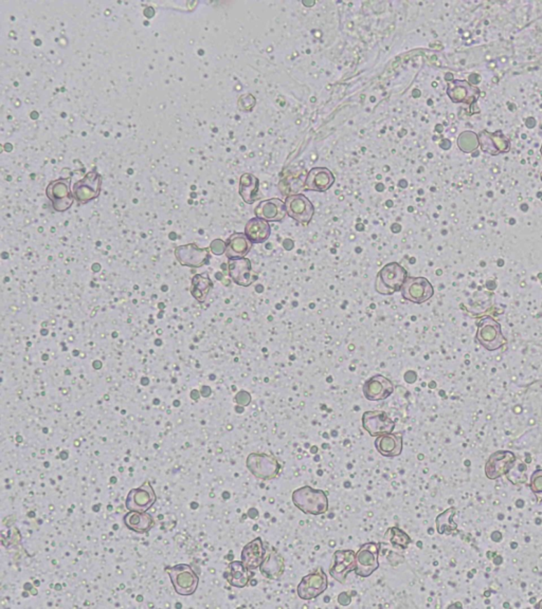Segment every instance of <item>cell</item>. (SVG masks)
Segmentation results:
<instances>
[{
  "label": "cell",
  "instance_id": "cell-1",
  "mask_svg": "<svg viewBox=\"0 0 542 609\" xmlns=\"http://www.w3.org/2000/svg\"><path fill=\"white\" fill-rule=\"evenodd\" d=\"M292 504L305 514L321 515L329 510V498L323 490L305 486L294 490Z\"/></svg>",
  "mask_w": 542,
  "mask_h": 609
},
{
  "label": "cell",
  "instance_id": "cell-2",
  "mask_svg": "<svg viewBox=\"0 0 542 609\" xmlns=\"http://www.w3.org/2000/svg\"><path fill=\"white\" fill-rule=\"evenodd\" d=\"M408 278L406 269L398 263H390L378 272L375 280V290L379 294L392 295L402 290V285Z\"/></svg>",
  "mask_w": 542,
  "mask_h": 609
},
{
  "label": "cell",
  "instance_id": "cell-3",
  "mask_svg": "<svg viewBox=\"0 0 542 609\" xmlns=\"http://www.w3.org/2000/svg\"><path fill=\"white\" fill-rule=\"evenodd\" d=\"M246 465L255 477L262 480L275 479L281 471L278 459L266 453H251L247 457Z\"/></svg>",
  "mask_w": 542,
  "mask_h": 609
},
{
  "label": "cell",
  "instance_id": "cell-4",
  "mask_svg": "<svg viewBox=\"0 0 542 609\" xmlns=\"http://www.w3.org/2000/svg\"><path fill=\"white\" fill-rule=\"evenodd\" d=\"M475 338L486 350L495 351L506 343L502 334L501 325L492 317H484L477 325Z\"/></svg>",
  "mask_w": 542,
  "mask_h": 609
},
{
  "label": "cell",
  "instance_id": "cell-5",
  "mask_svg": "<svg viewBox=\"0 0 542 609\" xmlns=\"http://www.w3.org/2000/svg\"><path fill=\"white\" fill-rule=\"evenodd\" d=\"M174 589L180 596H191L196 591L199 579L190 565L179 564L167 568Z\"/></svg>",
  "mask_w": 542,
  "mask_h": 609
},
{
  "label": "cell",
  "instance_id": "cell-6",
  "mask_svg": "<svg viewBox=\"0 0 542 609\" xmlns=\"http://www.w3.org/2000/svg\"><path fill=\"white\" fill-rule=\"evenodd\" d=\"M381 542H367L356 552V569L358 577H369L379 568Z\"/></svg>",
  "mask_w": 542,
  "mask_h": 609
},
{
  "label": "cell",
  "instance_id": "cell-7",
  "mask_svg": "<svg viewBox=\"0 0 542 609\" xmlns=\"http://www.w3.org/2000/svg\"><path fill=\"white\" fill-rule=\"evenodd\" d=\"M72 178L52 181L47 186L46 194L52 203V207L59 213L68 211L74 203V193L70 189Z\"/></svg>",
  "mask_w": 542,
  "mask_h": 609
},
{
  "label": "cell",
  "instance_id": "cell-8",
  "mask_svg": "<svg viewBox=\"0 0 542 609\" xmlns=\"http://www.w3.org/2000/svg\"><path fill=\"white\" fill-rule=\"evenodd\" d=\"M329 588V580L321 567L305 575L299 583L297 592L299 598L304 601H311L321 596Z\"/></svg>",
  "mask_w": 542,
  "mask_h": 609
},
{
  "label": "cell",
  "instance_id": "cell-9",
  "mask_svg": "<svg viewBox=\"0 0 542 609\" xmlns=\"http://www.w3.org/2000/svg\"><path fill=\"white\" fill-rule=\"evenodd\" d=\"M363 426L370 436L377 438L386 434L393 433L395 422L386 411H369L363 413Z\"/></svg>",
  "mask_w": 542,
  "mask_h": 609
},
{
  "label": "cell",
  "instance_id": "cell-10",
  "mask_svg": "<svg viewBox=\"0 0 542 609\" xmlns=\"http://www.w3.org/2000/svg\"><path fill=\"white\" fill-rule=\"evenodd\" d=\"M402 296L414 303H423L435 295V288L425 278H407L402 285Z\"/></svg>",
  "mask_w": 542,
  "mask_h": 609
},
{
  "label": "cell",
  "instance_id": "cell-11",
  "mask_svg": "<svg viewBox=\"0 0 542 609\" xmlns=\"http://www.w3.org/2000/svg\"><path fill=\"white\" fill-rule=\"evenodd\" d=\"M102 177L97 170H91L84 178L76 182L72 193L74 199L81 203H87L97 198L101 192Z\"/></svg>",
  "mask_w": 542,
  "mask_h": 609
},
{
  "label": "cell",
  "instance_id": "cell-12",
  "mask_svg": "<svg viewBox=\"0 0 542 609\" xmlns=\"http://www.w3.org/2000/svg\"><path fill=\"white\" fill-rule=\"evenodd\" d=\"M285 209L290 218L302 224L311 222L315 214L313 203L303 194L288 196L285 200Z\"/></svg>",
  "mask_w": 542,
  "mask_h": 609
},
{
  "label": "cell",
  "instance_id": "cell-13",
  "mask_svg": "<svg viewBox=\"0 0 542 609\" xmlns=\"http://www.w3.org/2000/svg\"><path fill=\"white\" fill-rule=\"evenodd\" d=\"M516 460V455L510 451H499L494 453L485 465L486 477L496 480L506 475L513 469Z\"/></svg>",
  "mask_w": 542,
  "mask_h": 609
},
{
  "label": "cell",
  "instance_id": "cell-14",
  "mask_svg": "<svg viewBox=\"0 0 542 609\" xmlns=\"http://www.w3.org/2000/svg\"><path fill=\"white\" fill-rule=\"evenodd\" d=\"M356 569V552L354 550H337L333 556L330 575L340 584H346L348 575Z\"/></svg>",
  "mask_w": 542,
  "mask_h": 609
},
{
  "label": "cell",
  "instance_id": "cell-15",
  "mask_svg": "<svg viewBox=\"0 0 542 609\" xmlns=\"http://www.w3.org/2000/svg\"><path fill=\"white\" fill-rule=\"evenodd\" d=\"M157 496L149 481L144 482L138 489L130 490L126 500L128 510L147 512L154 504Z\"/></svg>",
  "mask_w": 542,
  "mask_h": 609
},
{
  "label": "cell",
  "instance_id": "cell-16",
  "mask_svg": "<svg viewBox=\"0 0 542 609\" xmlns=\"http://www.w3.org/2000/svg\"><path fill=\"white\" fill-rule=\"evenodd\" d=\"M447 95L454 103L473 105L479 100L481 90L467 81L454 80L448 84Z\"/></svg>",
  "mask_w": 542,
  "mask_h": 609
},
{
  "label": "cell",
  "instance_id": "cell-17",
  "mask_svg": "<svg viewBox=\"0 0 542 609\" xmlns=\"http://www.w3.org/2000/svg\"><path fill=\"white\" fill-rule=\"evenodd\" d=\"M363 395L369 401H383L394 392L391 380L381 375H376L367 380L363 385Z\"/></svg>",
  "mask_w": 542,
  "mask_h": 609
},
{
  "label": "cell",
  "instance_id": "cell-18",
  "mask_svg": "<svg viewBox=\"0 0 542 609\" xmlns=\"http://www.w3.org/2000/svg\"><path fill=\"white\" fill-rule=\"evenodd\" d=\"M479 141L482 151L492 156L508 153L512 147L510 139L501 132H489L483 130L479 135Z\"/></svg>",
  "mask_w": 542,
  "mask_h": 609
},
{
  "label": "cell",
  "instance_id": "cell-19",
  "mask_svg": "<svg viewBox=\"0 0 542 609\" xmlns=\"http://www.w3.org/2000/svg\"><path fill=\"white\" fill-rule=\"evenodd\" d=\"M175 256L182 266L201 268L209 259L208 249H199L196 245H184L175 249Z\"/></svg>",
  "mask_w": 542,
  "mask_h": 609
},
{
  "label": "cell",
  "instance_id": "cell-20",
  "mask_svg": "<svg viewBox=\"0 0 542 609\" xmlns=\"http://www.w3.org/2000/svg\"><path fill=\"white\" fill-rule=\"evenodd\" d=\"M255 217L261 218L268 222H282L287 216L285 203L279 198L262 201L255 207Z\"/></svg>",
  "mask_w": 542,
  "mask_h": 609
},
{
  "label": "cell",
  "instance_id": "cell-21",
  "mask_svg": "<svg viewBox=\"0 0 542 609\" xmlns=\"http://www.w3.org/2000/svg\"><path fill=\"white\" fill-rule=\"evenodd\" d=\"M229 275L238 286L249 287L257 280V274L253 272L250 259H232L229 263Z\"/></svg>",
  "mask_w": 542,
  "mask_h": 609
},
{
  "label": "cell",
  "instance_id": "cell-22",
  "mask_svg": "<svg viewBox=\"0 0 542 609\" xmlns=\"http://www.w3.org/2000/svg\"><path fill=\"white\" fill-rule=\"evenodd\" d=\"M335 184L333 172L327 167H313L305 180V189L315 192H325Z\"/></svg>",
  "mask_w": 542,
  "mask_h": 609
},
{
  "label": "cell",
  "instance_id": "cell-23",
  "mask_svg": "<svg viewBox=\"0 0 542 609\" xmlns=\"http://www.w3.org/2000/svg\"><path fill=\"white\" fill-rule=\"evenodd\" d=\"M259 571L266 579L279 580L285 571L283 556L275 548L266 550L265 558L259 567Z\"/></svg>",
  "mask_w": 542,
  "mask_h": 609
},
{
  "label": "cell",
  "instance_id": "cell-24",
  "mask_svg": "<svg viewBox=\"0 0 542 609\" xmlns=\"http://www.w3.org/2000/svg\"><path fill=\"white\" fill-rule=\"evenodd\" d=\"M266 550L261 538H255L243 548L240 559L249 570H257L265 558Z\"/></svg>",
  "mask_w": 542,
  "mask_h": 609
},
{
  "label": "cell",
  "instance_id": "cell-25",
  "mask_svg": "<svg viewBox=\"0 0 542 609\" xmlns=\"http://www.w3.org/2000/svg\"><path fill=\"white\" fill-rule=\"evenodd\" d=\"M375 448L379 454L389 458L398 457L404 449V440L398 434H386L375 440Z\"/></svg>",
  "mask_w": 542,
  "mask_h": 609
},
{
  "label": "cell",
  "instance_id": "cell-26",
  "mask_svg": "<svg viewBox=\"0 0 542 609\" xmlns=\"http://www.w3.org/2000/svg\"><path fill=\"white\" fill-rule=\"evenodd\" d=\"M251 248L252 242L245 233H234L228 239L225 254L230 261L244 259L250 252Z\"/></svg>",
  "mask_w": 542,
  "mask_h": 609
},
{
  "label": "cell",
  "instance_id": "cell-27",
  "mask_svg": "<svg viewBox=\"0 0 542 609\" xmlns=\"http://www.w3.org/2000/svg\"><path fill=\"white\" fill-rule=\"evenodd\" d=\"M245 234L252 243H263L269 239L271 228L269 222L261 218H251L245 226Z\"/></svg>",
  "mask_w": 542,
  "mask_h": 609
},
{
  "label": "cell",
  "instance_id": "cell-28",
  "mask_svg": "<svg viewBox=\"0 0 542 609\" xmlns=\"http://www.w3.org/2000/svg\"><path fill=\"white\" fill-rule=\"evenodd\" d=\"M250 571L242 561L230 563L225 573V579L233 587L244 588L251 580Z\"/></svg>",
  "mask_w": 542,
  "mask_h": 609
},
{
  "label": "cell",
  "instance_id": "cell-29",
  "mask_svg": "<svg viewBox=\"0 0 542 609\" xmlns=\"http://www.w3.org/2000/svg\"><path fill=\"white\" fill-rule=\"evenodd\" d=\"M124 524L132 531L142 534L149 531L155 525V521L149 513L130 511L124 516Z\"/></svg>",
  "mask_w": 542,
  "mask_h": 609
},
{
  "label": "cell",
  "instance_id": "cell-30",
  "mask_svg": "<svg viewBox=\"0 0 542 609\" xmlns=\"http://www.w3.org/2000/svg\"><path fill=\"white\" fill-rule=\"evenodd\" d=\"M259 181L255 175H242L240 179V195L247 205H252L259 198Z\"/></svg>",
  "mask_w": 542,
  "mask_h": 609
},
{
  "label": "cell",
  "instance_id": "cell-31",
  "mask_svg": "<svg viewBox=\"0 0 542 609\" xmlns=\"http://www.w3.org/2000/svg\"><path fill=\"white\" fill-rule=\"evenodd\" d=\"M212 287H213V282H211L207 274H197L193 278L191 292L199 303H203L207 299Z\"/></svg>",
  "mask_w": 542,
  "mask_h": 609
},
{
  "label": "cell",
  "instance_id": "cell-32",
  "mask_svg": "<svg viewBox=\"0 0 542 609\" xmlns=\"http://www.w3.org/2000/svg\"><path fill=\"white\" fill-rule=\"evenodd\" d=\"M456 512V509L449 508L437 517L435 523H437V530L439 534H442V535L443 534H452V532L456 531V528H458L454 521Z\"/></svg>",
  "mask_w": 542,
  "mask_h": 609
},
{
  "label": "cell",
  "instance_id": "cell-33",
  "mask_svg": "<svg viewBox=\"0 0 542 609\" xmlns=\"http://www.w3.org/2000/svg\"><path fill=\"white\" fill-rule=\"evenodd\" d=\"M385 538H389L392 546L398 549L406 550L411 542L410 536L398 527L390 528L386 533Z\"/></svg>",
  "mask_w": 542,
  "mask_h": 609
},
{
  "label": "cell",
  "instance_id": "cell-34",
  "mask_svg": "<svg viewBox=\"0 0 542 609\" xmlns=\"http://www.w3.org/2000/svg\"><path fill=\"white\" fill-rule=\"evenodd\" d=\"M458 146L463 153H471L480 146L479 135L467 130L463 132L458 138Z\"/></svg>",
  "mask_w": 542,
  "mask_h": 609
},
{
  "label": "cell",
  "instance_id": "cell-35",
  "mask_svg": "<svg viewBox=\"0 0 542 609\" xmlns=\"http://www.w3.org/2000/svg\"><path fill=\"white\" fill-rule=\"evenodd\" d=\"M531 492L535 494L536 498L539 502L542 500V470H537L531 474Z\"/></svg>",
  "mask_w": 542,
  "mask_h": 609
},
{
  "label": "cell",
  "instance_id": "cell-36",
  "mask_svg": "<svg viewBox=\"0 0 542 609\" xmlns=\"http://www.w3.org/2000/svg\"><path fill=\"white\" fill-rule=\"evenodd\" d=\"M226 248H227V243L222 240V239H215L210 245V250H211V252L214 255H217V256L225 254Z\"/></svg>",
  "mask_w": 542,
  "mask_h": 609
},
{
  "label": "cell",
  "instance_id": "cell-37",
  "mask_svg": "<svg viewBox=\"0 0 542 609\" xmlns=\"http://www.w3.org/2000/svg\"><path fill=\"white\" fill-rule=\"evenodd\" d=\"M251 396L247 392H240L236 396V402L242 406H247L250 403Z\"/></svg>",
  "mask_w": 542,
  "mask_h": 609
},
{
  "label": "cell",
  "instance_id": "cell-38",
  "mask_svg": "<svg viewBox=\"0 0 542 609\" xmlns=\"http://www.w3.org/2000/svg\"><path fill=\"white\" fill-rule=\"evenodd\" d=\"M337 601L340 605H342V606H348V605L351 604V602H352V596H351V594H348V592H341V594L338 596Z\"/></svg>",
  "mask_w": 542,
  "mask_h": 609
},
{
  "label": "cell",
  "instance_id": "cell-39",
  "mask_svg": "<svg viewBox=\"0 0 542 609\" xmlns=\"http://www.w3.org/2000/svg\"><path fill=\"white\" fill-rule=\"evenodd\" d=\"M536 608L542 609V600L540 601V602L538 603L537 605H536Z\"/></svg>",
  "mask_w": 542,
  "mask_h": 609
},
{
  "label": "cell",
  "instance_id": "cell-40",
  "mask_svg": "<svg viewBox=\"0 0 542 609\" xmlns=\"http://www.w3.org/2000/svg\"><path fill=\"white\" fill-rule=\"evenodd\" d=\"M540 153H541V156H542V145H541V149H540Z\"/></svg>",
  "mask_w": 542,
  "mask_h": 609
},
{
  "label": "cell",
  "instance_id": "cell-41",
  "mask_svg": "<svg viewBox=\"0 0 542 609\" xmlns=\"http://www.w3.org/2000/svg\"><path fill=\"white\" fill-rule=\"evenodd\" d=\"M540 179H541V181H542V172H541V176H540Z\"/></svg>",
  "mask_w": 542,
  "mask_h": 609
}]
</instances>
